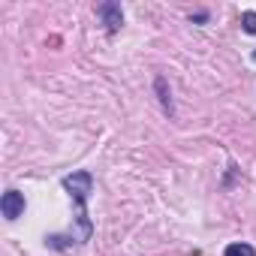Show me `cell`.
I'll list each match as a JSON object with an SVG mask.
<instances>
[{
    "mask_svg": "<svg viewBox=\"0 0 256 256\" xmlns=\"http://www.w3.org/2000/svg\"><path fill=\"white\" fill-rule=\"evenodd\" d=\"M64 187H66L78 202H84V199H88V193H90V187H94V178H90L88 172H72V175H66V178H64Z\"/></svg>",
    "mask_w": 256,
    "mask_h": 256,
    "instance_id": "1",
    "label": "cell"
},
{
    "mask_svg": "<svg viewBox=\"0 0 256 256\" xmlns=\"http://www.w3.org/2000/svg\"><path fill=\"white\" fill-rule=\"evenodd\" d=\"M0 208H4V217H6V220H16V217L24 214V196L16 193V190H10V193H4V202H0Z\"/></svg>",
    "mask_w": 256,
    "mask_h": 256,
    "instance_id": "2",
    "label": "cell"
},
{
    "mask_svg": "<svg viewBox=\"0 0 256 256\" xmlns=\"http://www.w3.org/2000/svg\"><path fill=\"white\" fill-rule=\"evenodd\" d=\"M100 16H106V22H108V28H112V30L120 24V10H118L114 4H106V6H100Z\"/></svg>",
    "mask_w": 256,
    "mask_h": 256,
    "instance_id": "3",
    "label": "cell"
},
{
    "mask_svg": "<svg viewBox=\"0 0 256 256\" xmlns=\"http://www.w3.org/2000/svg\"><path fill=\"white\" fill-rule=\"evenodd\" d=\"M226 256H256V250L250 244H229L226 247Z\"/></svg>",
    "mask_w": 256,
    "mask_h": 256,
    "instance_id": "4",
    "label": "cell"
},
{
    "mask_svg": "<svg viewBox=\"0 0 256 256\" xmlns=\"http://www.w3.org/2000/svg\"><path fill=\"white\" fill-rule=\"evenodd\" d=\"M241 24H244L247 34H256V12H244L241 16Z\"/></svg>",
    "mask_w": 256,
    "mask_h": 256,
    "instance_id": "5",
    "label": "cell"
}]
</instances>
